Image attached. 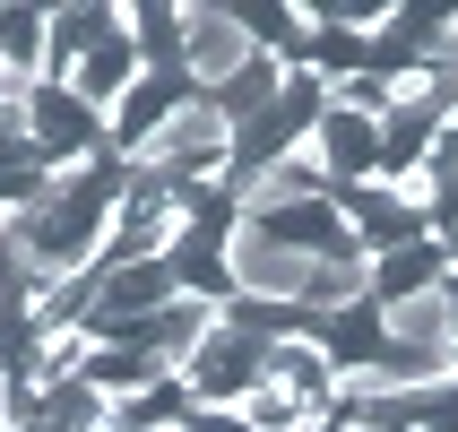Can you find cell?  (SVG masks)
Returning <instances> with one entry per match:
<instances>
[{"label": "cell", "instance_id": "cell-1", "mask_svg": "<svg viewBox=\"0 0 458 432\" xmlns=\"http://www.w3.org/2000/svg\"><path fill=\"white\" fill-rule=\"evenodd\" d=\"M130 191V156H87L70 174H52L44 208H26V233H18V268L35 285H61V277H87L104 251V225H113V208Z\"/></svg>", "mask_w": 458, "mask_h": 432}, {"label": "cell", "instance_id": "cell-2", "mask_svg": "<svg viewBox=\"0 0 458 432\" xmlns=\"http://www.w3.org/2000/svg\"><path fill=\"white\" fill-rule=\"evenodd\" d=\"M174 381L191 389V407H242V398H251V389L268 381V346L216 320V329H208L199 346H191V363H182Z\"/></svg>", "mask_w": 458, "mask_h": 432}, {"label": "cell", "instance_id": "cell-3", "mask_svg": "<svg viewBox=\"0 0 458 432\" xmlns=\"http://www.w3.org/2000/svg\"><path fill=\"white\" fill-rule=\"evenodd\" d=\"M225 148H233V130L216 122V104L191 96L130 165H156V174H174V182H225Z\"/></svg>", "mask_w": 458, "mask_h": 432}, {"label": "cell", "instance_id": "cell-4", "mask_svg": "<svg viewBox=\"0 0 458 432\" xmlns=\"http://www.w3.org/2000/svg\"><path fill=\"white\" fill-rule=\"evenodd\" d=\"M26 148L44 156L52 174H70V165L104 156L113 139H104V113H96V104H78L61 78H44V87H35V104H26Z\"/></svg>", "mask_w": 458, "mask_h": 432}, {"label": "cell", "instance_id": "cell-5", "mask_svg": "<svg viewBox=\"0 0 458 432\" xmlns=\"http://www.w3.org/2000/svg\"><path fill=\"white\" fill-rule=\"evenodd\" d=\"M191 96H199V78H191V70H139V78H130V96L104 113V139H113V156H139V148H148V139L174 122Z\"/></svg>", "mask_w": 458, "mask_h": 432}, {"label": "cell", "instance_id": "cell-6", "mask_svg": "<svg viewBox=\"0 0 458 432\" xmlns=\"http://www.w3.org/2000/svg\"><path fill=\"white\" fill-rule=\"evenodd\" d=\"M242 233L285 242L303 259H363V242H355V225H346L337 199H294V208H268V216H242Z\"/></svg>", "mask_w": 458, "mask_h": 432}, {"label": "cell", "instance_id": "cell-7", "mask_svg": "<svg viewBox=\"0 0 458 432\" xmlns=\"http://www.w3.org/2000/svg\"><path fill=\"white\" fill-rule=\"evenodd\" d=\"M242 61H251V35L233 18V0H182V70L199 78V96L216 78H233Z\"/></svg>", "mask_w": 458, "mask_h": 432}, {"label": "cell", "instance_id": "cell-8", "mask_svg": "<svg viewBox=\"0 0 458 432\" xmlns=\"http://www.w3.org/2000/svg\"><path fill=\"white\" fill-rule=\"evenodd\" d=\"M337 208H346V225H355L363 259L381 251H407V242H433V225H424V208H407L389 182H355V191H337Z\"/></svg>", "mask_w": 458, "mask_h": 432}, {"label": "cell", "instance_id": "cell-9", "mask_svg": "<svg viewBox=\"0 0 458 432\" xmlns=\"http://www.w3.org/2000/svg\"><path fill=\"white\" fill-rule=\"evenodd\" d=\"M130 26L113 0H61V9H44V78H70L78 61L96 44H122Z\"/></svg>", "mask_w": 458, "mask_h": 432}, {"label": "cell", "instance_id": "cell-10", "mask_svg": "<svg viewBox=\"0 0 458 432\" xmlns=\"http://www.w3.org/2000/svg\"><path fill=\"white\" fill-rule=\"evenodd\" d=\"M311 156H320L329 191H355V182L381 174V122H363V113L329 104V113H320V130H311Z\"/></svg>", "mask_w": 458, "mask_h": 432}, {"label": "cell", "instance_id": "cell-11", "mask_svg": "<svg viewBox=\"0 0 458 432\" xmlns=\"http://www.w3.org/2000/svg\"><path fill=\"white\" fill-rule=\"evenodd\" d=\"M320 355L337 363V381H372L389 363V311L363 294V303H337L329 329H320Z\"/></svg>", "mask_w": 458, "mask_h": 432}, {"label": "cell", "instance_id": "cell-12", "mask_svg": "<svg viewBox=\"0 0 458 432\" xmlns=\"http://www.w3.org/2000/svg\"><path fill=\"white\" fill-rule=\"evenodd\" d=\"M208 329H216V303H199V294H174V303L156 311V320H139L122 346H139V355H156L165 372H182V363H191V346H199Z\"/></svg>", "mask_w": 458, "mask_h": 432}, {"label": "cell", "instance_id": "cell-13", "mask_svg": "<svg viewBox=\"0 0 458 432\" xmlns=\"http://www.w3.org/2000/svg\"><path fill=\"white\" fill-rule=\"evenodd\" d=\"M450 277V259H441V242H407V251H381V259H363V294L372 303H415V294H433V285Z\"/></svg>", "mask_w": 458, "mask_h": 432}, {"label": "cell", "instance_id": "cell-14", "mask_svg": "<svg viewBox=\"0 0 458 432\" xmlns=\"http://www.w3.org/2000/svg\"><path fill=\"white\" fill-rule=\"evenodd\" d=\"M277 87H285V61L251 52V61H242L233 78H216V87H208V104H216V122H225V130H251L259 113L277 104Z\"/></svg>", "mask_w": 458, "mask_h": 432}, {"label": "cell", "instance_id": "cell-15", "mask_svg": "<svg viewBox=\"0 0 458 432\" xmlns=\"http://www.w3.org/2000/svg\"><path fill=\"white\" fill-rule=\"evenodd\" d=\"M139 70H182V0H130L122 9Z\"/></svg>", "mask_w": 458, "mask_h": 432}, {"label": "cell", "instance_id": "cell-16", "mask_svg": "<svg viewBox=\"0 0 458 432\" xmlns=\"http://www.w3.org/2000/svg\"><path fill=\"white\" fill-rule=\"evenodd\" d=\"M78 381L96 389L104 407H122V398H139V389H156V381H174V372H165V363H156V355H139V346H96Z\"/></svg>", "mask_w": 458, "mask_h": 432}, {"label": "cell", "instance_id": "cell-17", "mask_svg": "<svg viewBox=\"0 0 458 432\" xmlns=\"http://www.w3.org/2000/svg\"><path fill=\"white\" fill-rule=\"evenodd\" d=\"M130 78H139V52H130V35H122V44H96L61 87H70L78 104H96V113H113V104L130 96Z\"/></svg>", "mask_w": 458, "mask_h": 432}, {"label": "cell", "instance_id": "cell-18", "mask_svg": "<svg viewBox=\"0 0 458 432\" xmlns=\"http://www.w3.org/2000/svg\"><path fill=\"white\" fill-rule=\"evenodd\" d=\"M0 61L44 78V9H0Z\"/></svg>", "mask_w": 458, "mask_h": 432}, {"label": "cell", "instance_id": "cell-19", "mask_svg": "<svg viewBox=\"0 0 458 432\" xmlns=\"http://www.w3.org/2000/svg\"><path fill=\"white\" fill-rule=\"evenodd\" d=\"M441 303H450V320H458V268H450V277H441Z\"/></svg>", "mask_w": 458, "mask_h": 432}, {"label": "cell", "instance_id": "cell-20", "mask_svg": "<svg viewBox=\"0 0 458 432\" xmlns=\"http://www.w3.org/2000/svg\"><path fill=\"white\" fill-rule=\"evenodd\" d=\"M433 242H441V259H450V268H458V225H450V233H433Z\"/></svg>", "mask_w": 458, "mask_h": 432}, {"label": "cell", "instance_id": "cell-21", "mask_svg": "<svg viewBox=\"0 0 458 432\" xmlns=\"http://www.w3.org/2000/svg\"><path fill=\"white\" fill-rule=\"evenodd\" d=\"M0 268H9V259H0Z\"/></svg>", "mask_w": 458, "mask_h": 432}, {"label": "cell", "instance_id": "cell-22", "mask_svg": "<svg viewBox=\"0 0 458 432\" xmlns=\"http://www.w3.org/2000/svg\"><path fill=\"white\" fill-rule=\"evenodd\" d=\"M415 432H424V424H415Z\"/></svg>", "mask_w": 458, "mask_h": 432}, {"label": "cell", "instance_id": "cell-23", "mask_svg": "<svg viewBox=\"0 0 458 432\" xmlns=\"http://www.w3.org/2000/svg\"><path fill=\"white\" fill-rule=\"evenodd\" d=\"M450 52H458V44H450Z\"/></svg>", "mask_w": 458, "mask_h": 432}]
</instances>
